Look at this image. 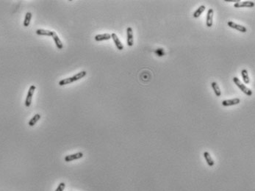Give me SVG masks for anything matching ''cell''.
<instances>
[{"label":"cell","mask_w":255,"mask_h":191,"mask_svg":"<svg viewBox=\"0 0 255 191\" xmlns=\"http://www.w3.org/2000/svg\"><path fill=\"white\" fill-rule=\"evenodd\" d=\"M41 115L38 114V113L35 114V115H34V116L31 118L30 121H29V126H35V124H36V123L41 119Z\"/></svg>","instance_id":"15"},{"label":"cell","mask_w":255,"mask_h":191,"mask_svg":"<svg viewBox=\"0 0 255 191\" xmlns=\"http://www.w3.org/2000/svg\"><path fill=\"white\" fill-rule=\"evenodd\" d=\"M111 38L113 39V42L115 43V46L118 49V50H123L124 49V46H123L122 43L121 42V41L119 40L118 37L117 36V35L115 33H112L111 34Z\"/></svg>","instance_id":"8"},{"label":"cell","mask_w":255,"mask_h":191,"mask_svg":"<svg viewBox=\"0 0 255 191\" xmlns=\"http://www.w3.org/2000/svg\"><path fill=\"white\" fill-rule=\"evenodd\" d=\"M86 75H87V72L85 71H82L76 74L71 76V77H68V78L61 80L59 82V85L60 86L66 85H69L72 82H77L78 81V80H81V79L84 78Z\"/></svg>","instance_id":"1"},{"label":"cell","mask_w":255,"mask_h":191,"mask_svg":"<svg viewBox=\"0 0 255 191\" xmlns=\"http://www.w3.org/2000/svg\"><path fill=\"white\" fill-rule=\"evenodd\" d=\"M32 13L30 12H27L25 15V18H24V27H29L30 24L31 19H32Z\"/></svg>","instance_id":"17"},{"label":"cell","mask_w":255,"mask_h":191,"mask_svg":"<svg viewBox=\"0 0 255 191\" xmlns=\"http://www.w3.org/2000/svg\"><path fill=\"white\" fill-rule=\"evenodd\" d=\"M241 102V99L238 98H234L232 99H229V100H224L222 102V105L223 107H229V106H232V105L238 104Z\"/></svg>","instance_id":"9"},{"label":"cell","mask_w":255,"mask_h":191,"mask_svg":"<svg viewBox=\"0 0 255 191\" xmlns=\"http://www.w3.org/2000/svg\"><path fill=\"white\" fill-rule=\"evenodd\" d=\"M155 53H157V54H159V56L161 57V56H163V54H164V51H163V49H159L155 50Z\"/></svg>","instance_id":"21"},{"label":"cell","mask_w":255,"mask_h":191,"mask_svg":"<svg viewBox=\"0 0 255 191\" xmlns=\"http://www.w3.org/2000/svg\"><path fill=\"white\" fill-rule=\"evenodd\" d=\"M126 35H127V45L129 46H133L134 44V39H133V31L132 27H129L126 29Z\"/></svg>","instance_id":"6"},{"label":"cell","mask_w":255,"mask_h":191,"mask_svg":"<svg viewBox=\"0 0 255 191\" xmlns=\"http://www.w3.org/2000/svg\"><path fill=\"white\" fill-rule=\"evenodd\" d=\"M82 157H83V153L77 152V153H75V154H73V155L65 156L64 159H65V162H71V161L80 159V158H82Z\"/></svg>","instance_id":"5"},{"label":"cell","mask_w":255,"mask_h":191,"mask_svg":"<svg viewBox=\"0 0 255 191\" xmlns=\"http://www.w3.org/2000/svg\"><path fill=\"white\" fill-rule=\"evenodd\" d=\"M111 38V35L109 33H104L96 35L95 36V41H107L110 40Z\"/></svg>","instance_id":"11"},{"label":"cell","mask_w":255,"mask_h":191,"mask_svg":"<svg viewBox=\"0 0 255 191\" xmlns=\"http://www.w3.org/2000/svg\"><path fill=\"white\" fill-rule=\"evenodd\" d=\"M52 37L53 40H54V43H55L57 48H58V49H62L63 48V44L62 41H61L60 39L59 38L58 35H57V33L54 32V34H53V35Z\"/></svg>","instance_id":"12"},{"label":"cell","mask_w":255,"mask_h":191,"mask_svg":"<svg viewBox=\"0 0 255 191\" xmlns=\"http://www.w3.org/2000/svg\"><path fill=\"white\" fill-rule=\"evenodd\" d=\"M35 89H36V87L35 85H31L29 88V91H28V93H27V97H26V100H25V106L27 107H29L32 104V96H33V94L34 92H35Z\"/></svg>","instance_id":"3"},{"label":"cell","mask_w":255,"mask_h":191,"mask_svg":"<svg viewBox=\"0 0 255 191\" xmlns=\"http://www.w3.org/2000/svg\"><path fill=\"white\" fill-rule=\"evenodd\" d=\"M212 21H213V10L209 9L207 11V27H211L212 26Z\"/></svg>","instance_id":"10"},{"label":"cell","mask_w":255,"mask_h":191,"mask_svg":"<svg viewBox=\"0 0 255 191\" xmlns=\"http://www.w3.org/2000/svg\"><path fill=\"white\" fill-rule=\"evenodd\" d=\"M65 188V184L64 183V182H61V183H60V185H58V187L57 188V189L55 190V191H63Z\"/></svg>","instance_id":"20"},{"label":"cell","mask_w":255,"mask_h":191,"mask_svg":"<svg viewBox=\"0 0 255 191\" xmlns=\"http://www.w3.org/2000/svg\"><path fill=\"white\" fill-rule=\"evenodd\" d=\"M241 76H242L244 82H245V84H249L250 81H249V74H248L247 70H245V69L242 70V71H241Z\"/></svg>","instance_id":"19"},{"label":"cell","mask_w":255,"mask_h":191,"mask_svg":"<svg viewBox=\"0 0 255 191\" xmlns=\"http://www.w3.org/2000/svg\"><path fill=\"white\" fill-rule=\"evenodd\" d=\"M204 159H205L206 162H207V165H208L210 167H212V166H214V164H215V163H214L213 159H212V157L210 156V155L209 152L205 151V152L204 153Z\"/></svg>","instance_id":"14"},{"label":"cell","mask_w":255,"mask_h":191,"mask_svg":"<svg viewBox=\"0 0 255 191\" xmlns=\"http://www.w3.org/2000/svg\"><path fill=\"white\" fill-rule=\"evenodd\" d=\"M234 8H254V2L251 1H245V2H237L234 5Z\"/></svg>","instance_id":"7"},{"label":"cell","mask_w":255,"mask_h":191,"mask_svg":"<svg viewBox=\"0 0 255 191\" xmlns=\"http://www.w3.org/2000/svg\"><path fill=\"white\" fill-rule=\"evenodd\" d=\"M233 82H234V84L238 86V88H240V90H241V91H243L244 93L246 94L247 95H249V96L252 95V93H252V90H250L249 88H248L245 85L243 84L239 79L237 78V77H233Z\"/></svg>","instance_id":"2"},{"label":"cell","mask_w":255,"mask_h":191,"mask_svg":"<svg viewBox=\"0 0 255 191\" xmlns=\"http://www.w3.org/2000/svg\"><path fill=\"white\" fill-rule=\"evenodd\" d=\"M211 86H212V89H213L214 92H215V95H216L218 97L221 96V90L220 88H219V85L217 84L215 82H213L211 83Z\"/></svg>","instance_id":"16"},{"label":"cell","mask_w":255,"mask_h":191,"mask_svg":"<svg viewBox=\"0 0 255 191\" xmlns=\"http://www.w3.org/2000/svg\"><path fill=\"white\" fill-rule=\"evenodd\" d=\"M227 24H228L229 27H231V28L234 29V30H237L240 31V32H245L246 31H247V28H246L245 27H244V26H242V25H240V24H236V23L233 22V21H228V22H227Z\"/></svg>","instance_id":"4"},{"label":"cell","mask_w":255,"mask_h":191,"mask_svg":"<svg viewBox=\"0 0 255 191\" xmlns=\"http://www.w3.org/2000/svg\"><path fill=\"white\" fill-rule=\"evenodd\" d=\"M54 31H49L46 30H43V29H40V30H36V34L38 35H43V36H49L52 37L54 34Z\"/></svg>","instance_id":"13"},{"label":"cell","mask_w":255,"mask_h":191,"mask_svg":"<svg viewBox=\"0 0 255 191\" xmlns=\"http://www.w3.org/2000/svg\"><path fill=\"white\" fill-rule=\"evenodd\" d=\"M205 8H206L204 5H201V6H200L199 8H198L196 11L194 12V13H193V17L196 18V19H197V18L199 17V16L202 14L203 12L205 10Z\"/></svg>","instance_id":"18"}]
</instances>
